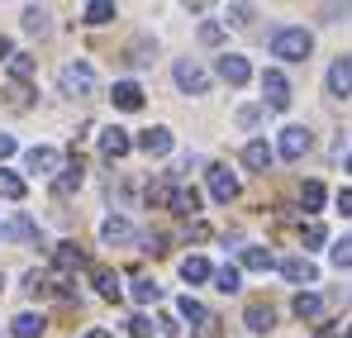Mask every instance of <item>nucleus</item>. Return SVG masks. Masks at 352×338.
<instances>
[{
  "mask_svg": "<svg viewBox=\"0 0 352 338\" xmlns=\"http://www.w3.org/2000/svg\"><path fill=\"white\" fill-rule=\"evenodd\" d=\"M314 53V39H309V29H276L272 34V57H286V62H305V57Z\"/></svg>",
  "mask_w": 352,
  "mask_h": 338,
  "instance_id": "obj_1",
  "label": "nucleus"
},
{
  "mask_svg": "<svg viewBox=\"0 0 352 338\" xmlns=\"http://www.w3.org/2000/svg\"><path fill=\"white\" fill-rule=\"evenodd\" d=\"M62 91H67V96H96V91H100L96 67H91L86 57H72V62L62 67Z\"/></svg>",
  "mask_w": 352,
  "mask_h": 338,
  "instance_id": "obj_2",
  "label": "nucleus"
},
{
  "mask_svg": "<svg viewBox=\"0 0 352 338\" xmlns=\"http://www.w3.org/2000/svg\"><path fill=\"white\" fill-rule=\"evenodd\" d=\"M305 153H309V129H305V124H286L281 138H276V158L295 162V158H305Z\"/></svg>",
  "mask_w": 352,
  "mask_h": 338,
  "instance_id": "obj_3",
  "label": "nucleus"
},
{
  "mask_svg": "<svg viewBox=\"0 0 352 338\" xmlns=\"http://www.w3.org/2000/svg\"><path fill=\"white\" fill-rule=\"evenodd\" d=\"M176 86H181L186 96H205V91H210V72H205L200 62H176Z\"/></svg>",
  "mask_w": 352,
  "mask_h": 338,
  "instance_id": "obj_4",
  "label": "nucleus"
},
{
  "mask_svg": "<svg viewBox=\"0 0 352 338\" xmlns=\"http://www.w3.org/2000/svg\"><path fill=\"white\" fill-rule=\"evenodd\" d=\"M24 167L38 171V176H58V171H62V153H58V148H48V143H38V148L24 153Z\"/></svg>",
  "mask_w": 352,
  "mask_h": 338,
  "instance_id": "obj_5",
  "label": "nucleus"
},
{
  "mask_svg": "<svg viewBox=\"0 0 352 338\" xmlns=\"http://www.w3.org/2000/svg\"><path fill=\"white\" fill-rule=\"evenodd\" d=\"M262 91H267V105L272 110H286L291 105V81H286V72H262Z\"/></svg>",
  "mask_w": 352,
  "mask_h": 338,
  "instance_id": "obj_6",
  "label": "nucleus"
},
{
  "mask_svg": "<svg viewBox=\"0 0 352 338\" xmlns=\"http://www.w3.org/2000/svg\"><path fill=\"white\" fill-rule=\"evenodd\" d=\"M205 176H210V196H214L219 205H229V200H238V176H234L229 167H219V162H214V167L205 171Z\"/></svg>",
  "mask_w": 352,
  "mask_h": 338,
  "instance_id": "obj_7",
  "label": "nucleus"
},
{
  "mask_svg": "<svg viewBox=\"0 0 352 338\" xmlns=\"http://www.w3.org/2000/svg\"><path fill=\"white\" fill-rule=\"evenodd\" d=\"M281 277L295 282V286H314L319 282V267H314L309 257H286V262H281Z\"/></svg>",
  "mask_w": 352,
  "mask_h": 338,
  "instance_id": "obj_8",
  "label": "nucleus"
},
{
  "mask_svg": "<svg viewBox=\"0 0 352 338\" xmlns=\"http://www.w3.org/2000/svg\"><path fill=\"white\" fill-rule=\"evenodd\" d=\"M219 76H224L229 86H243V81L252 76V62H248L243 53H224L219 57Z\"/></svg>",
  "mask_w": 352,
  "mask_h": 338,
  "instance_id": "obj_9",
  "label": "nucleus"
},
{
  "mask_svg": "<svg viewBox=\"0 0 352 338\" xmlns=\"http://www.w3.org/2000/svg\"><path fill=\"white\" fill-rule=\"evenodd\" d=\"M138 148H143L148 158H167V153H172V129H143V134H138Z\"/></svg>",
  "mask_w": 352,
  "mask_h": 338,
  "instance_id": "obj_10",
  "label": "nucleus"
},
{
  "mask_svg": "<svg viewBox=\"0 0 352 338\" xmlns=\"http://www.w3.org/2000/svg\"><path fill=\"white\" fill-rule=\"evenodd\" d=\"M129 148H133L129 129H119V124H110V129H100V153H105V158H124Z\"/></svg>",
  "mask_w": 352,
  "mask_h": 338,
  "instance_id": "obj_11",
  "label": "nucleus"
},
{
  "mask_svg": "<svg viewBox=\"0 0 352 338\" xmlns=\"http://www.w3.org/2000/svg\"><path fill=\"white\" fill-rule=\"evenodd\" d=\"M329 96H352V57H333V67H329Z\"/></svg>",
  "mask_w": 352,
  "mask_h": 338,
  "instance_id": "obj_12",
  "label": "nucleus"
},
{
  "mask_svg": "<svg viewBox=\"0 0 352 338\" xmlns=\"http://www.w3.org/2000/svg\"><path fill=\"white\" fill-rule=\"evenodd\" d=\"M110 101H115V110H143V86L138 81H115Z\"/></svg>",
  "mask_w": 352,
  "mask_h": 338,
  "instance_id": "obj_13",
  "label": "nucleus"
},
{
  "mask_svg": "<svg viewBox=\"0 0 352 338\" xmlns=\"http://www.w3.org/2000/svg\"><path fill=\"white\" fill-rule=\"evenodd\" d=\"M100 238H105V243H110V248H119V243H133V238H138V233H133V224H129V220H124V215H110V220H105V224H100Z\"/></svg>",
  "mask_w": 352,
  "mask_h": 338,
  "instance_id": "obj_14",
  "label": "nucleus"
},
{
  "mask_svg": "<svg viewBox=\"0 0 352 338\" xmlns=\"http://www.w3.org/2000/svg\"><path fill=\"white\" fill-rule=\"evenodd\" d=\"M243 324H248L252 334H267V329H276V310H272V305H262V300H252V305H248V315H243Z\"/></svg>",
  "mask_w": 352,
  "mask_h": 338,
  "instance_id": "obj_15",
  "label": "nucleus"
},
{
  "mask_svg": "<svg viewBox=\"0 0 352 338\" xmlns=\"http://www.w3.org/2000/svg\"><path fill=\"white\" fill-rule=\"evenodd\" d=\"M243 162H248V167H252V171H267V167H272V162H276V148H267L262 138H252V143L243 148Z\"/></svg>",
  "mask_w": 352,
  "mask_h": 338,
  "instance_id": "obj_16",
  "label": "nucleus"
},
{
  "mask_svg": "<svg viewBox=\"0 0 352 338\" xmlns=\"http://www.w3.org/2000/svg\"><path fill=\"white\" fill-rule=\"evenodd\" d=\"M291 315H295V319H319V315H324V295L300 291V295L291 300Z\"/></svg>",
  "mask_w": 352,
  "mask_h": 338,
  "instance_id": "obj_17",
  "label": "nucleus"
},
{
  "mask_svg": "<svg viewBox=\"0 0 352 338\" xmlns=\"http://www.w3.org/2000/svg\"><path fill=\"white\" fill-rule=\"evenodd\" d=\"M0 233H5V238H14V243H38V224H34L29 215H14Z\"/></svg>",
  "mask_w": 352,
  "mask_h": 338,
  "instance_id": "obj_18",
  "label": "nucleus"
},
{
  "mask_svg": "<svg viewBox=\"0 0 352 338\" xmlns=\"http://www.w3.org/2000/svg\"><path fill=\"white\" fill-rule=\"evenodd\" d=\"M81 181H86V167H81V162H72V167H62L58 176H53V196H72V191H76Z\"/></svg>",
  "mask_w": 352,
  "mask_h": 338,
  "instance_id": "obj_19",
  "label": "nucleus"
},
{
  "mask_svg": "<svg viewBox=\"0 0 352 338\" xmlns=\"http://www.w3.org/2000/svg\"><path fill=\"white\" fill-rule=\"evenodd\" d=\"M53 262H58V272H76V267H86V253L76 243H58L53 248Z\"/></svg>",
  "mask_w": 352,
  "mask_h": 338,
  "instance_id": "obj_20",
  "label": "nucleus"
},
{
  "mask_svg": "<svg viewBox=\"0 0 352 338\" xmlns=\"http://www.w3.org/2000/svg\"><path fill=\"white\" fill-rule=\"evenodd\" d=\"M176 315H181V319H190L195 329H205V324L214 319V315H210V310H205L200 300H190V295H181V300H176Z\"/></svg>",
  "mask_w": 352,
  "mask_h": 338,
  "instance_id": "obj_21",
  "label": "nucleus"
},
{
  "mask_svg": "<svg viewBox=\"0 0 352 338\" xmlns=\"http://www.w3.org/2000/svg\"><path fill=\"white\" fill-rule=\"evenodd\" d=\"M324 200H329L324 181H305V186H300V205H305L309 215H319V210H324Z\"/></svg>",
  "mask_w": 352,
  "mask_h": 338,
  "instance_id": "obj_22",
  "label": "nucleus"
},
{
  "mask_svg": "<svg viewBox=\"0 0 352 338\" xmlns=\"http://www.w3.org/2000/svg\"><path fill=\"white\" fill-rule=\"evenodd\" d=\"M238 262H243L248 272H272V267H276V257H272L267 248H243V253H238Z\"/></svg>",
  "mask_w": 352,
  "mask_h": 338,
  "instance_id": "obj_23",
  "label": "nucleus"
},
{
  "mask_svg": "<svg viewBox=\"0 0 352 338\" xmlns=\"http://www.w3.org/2000/svg\"><path fill=\"white\" fill-rule=\"evenodd\" d=\"M10 334H14V338H38V334H43V319L24 310V315H14V319H10Z\"/></svg>",
  "mask_w": 352,
  "mask_h": 338,
  "instance_id": "obj_24",
  "label": "nucleus"
},
{
  "mask_svg": "<svg viewBox=\"0 0 352 338\" xmlns=\"http://www.w3.org/2000/svg\"><path fill=\"white\" fill-rule=\"evenodd\" d=\"M91 282H96V291H100L105 300H119V277L110 267H91Z\"/></svg>",
  "mask_w": 352,
  "mask_h": 338,
  "instance_id": "obj_25",
  "label": "nucleus"
},
{
  "mask_svg": "<svg viewBox=\"0 0 352 338\" xmlns=\"http://www.w3.org/2000/svg\"><path fill=\"white\" fill-rule=\"evenodd\" d=\"M172 210L176 215H200V196H195L190 186H176L172 191Z\"/></svg>",
  "mask_w": 352,
  "mask_h": 338,
  "instance_id": "obj_26",
  "label": "nucleus"
},
{
  "mask_svg": "<svg viewBox=\"0 0 352 338\" xmlns=\"http://www.w3.org/2000/svg\"><path fill=\"white\" fill-rule=\"evenodd\" d=\"M24 29H29V34H48V29H53V14H48L43 5H29V10H24Z\"/></svg>",
  "mask_w": 352,
  "mask_h": 338,
  "instance_id": "obj_27",
  "label": "nucleus"
},
{
  "mask_svg": "<svg viewBox=\"0 0 352 338\" xmlns=\"http://www.w3.org/2000/svg\"><path fill=\"white\" fill-rule=\"evenodd\" d=\"M133 300H138V305H157V300H162V286L153 282V277H138V282H133Z\"/></svg>",
  "mask_w": 352,
  "mask_h": 338,
  "instance_id": "obj_28",
  "label": "nucleus"
},
{
  "mask_svg": "<svg viewBox=\"0 0 352 338\" xmlns=\"http://www.w3.org/2000/svg\"><path fill=\"white\" fill-rule=\"evenodd\" d=\"M81 14H86V24H110L115 19V0H91Z\"/></svg>",
  "mask_w": 352,
  "mask_h": 338,
  "instance_id": "obj_29",
  "label": "nucleus"
},
{
  "mask_svg": "<svg viewBox=\"0 0 352 338\" xmlns=\"http://www.w3.org/2000/svg\"><path fill=\"white\" fill-rule=\"evenodd\" d=\"M181 277H186V282H210L214 272H210L205 257H186V262H181Z\"/></svg>",
  "mask_w": 352,
  "mask_h": 338,
  "instance_id": "obj_30",
  "label": "nucleus"
},
{
  "mask_svg": "<svg viewBox=\"0 0 352 338\" xmlns=\"http://www.w3.org/2000/svg\"><path fill=\"white\" fill-rule=\"evenodd\" d=\"M172 181H148V191H143V200H148V205H172Z\"/></svg>",
  "mask_w": 352,
  "mask_h": 338,
  "instance_id": "obj_31",
  "label": "nucleus"
},
{
  "mask_svg": "<svg viewBox=\"0 0 352 338\" xmlns=\"http://www.w3.org/2000/svg\"><path fill=\"white\" fill-rule=\"evenodd\" d=\"M0 196H5V200H19V196H24V176L0 171Z\"/></svg>",
  "mask_w": 352,
  "mask_h": 338,
  "instance_id": "obj_32",
  "label": "nucleus"
},
{
  "mask_svg": "<svg viewBox=\"0 0 352 338\" xmlns=\"http://www.w3.org/2000/svg\"><path fill=\"white\" fill-rule=\"evenodd\" d=\"M238 282H243V277H238V267H219V272H214V286H219L224 295H234Z\"/></svg>",
  "mask_w": 352,
  "mask_h": 338,
  "instance_id": "obj_33",
  "label": "nucleus"
},
{
  "mask_svg": "<svg viewBox=\"0 0 352 338\" xmlns=\"http://www.w3.org/2000/svg\"><path fill=\"white\" fill-rule=\"evenodd\" d=\"M10 72H14V81H29V76H34V57L14 53V57H10Z\"/></svg>",
  "mask_w": 352,
  "mask_h": 338,
  "instance_id": "obj_34",
  "label": "nucleus"
},
{
  "mask_svg": "<svg viewBox=\"0 0 352 338\" xmlns=\"http://www.w3.org/2000/svg\"><path fill=\"white\" fill-rule=\"evenodd\" d=\"M329 257H333V267H352V238H338Z\"/></svg>",
  "mask_w": 352,
  "mask_h": 338,
  "instance_id": "obj_35",
  "label": "nucleus"
},
{
  "mask_svg": "<svg viewBox=\"0 0 352 338\" xmlns=\"http://www.w3.org/2000/svg\"><path fill=\"white\" fill-rule=\"evenodd\" d=\"M252 19H257V10H252V5H229V24L243 29V24H252Z\"/></svg>",
  "mask_w": 352,
  "mask_h": 338,
  "instance_id": "obj_36",
  "label": "nucleus"
},
{
  "mask_svg": "<svg viewBox=\"0 0 352 338\" xmlns=\"http://www.w3.org/2000/svg\"><path fill=\"white\" fill-rule=\"evenodd\" d=\"M24 291H29V295H48L53 286H48V277H43V272H29V277H24Z\"/></svg>",
  "mask_w": 352,
  "mask_h": 338,
  "instance_id": "obj_37",
  "label": "nucleus"
},
{
  "mask_svg": "<svg viewBox=\"0 0 352 338\" xmlns=\"http://www.w3.org/2000/svg\"><path fill=\"white\" fill-rule=\"evenodd\" d=\"M129 338H153V319L148 315H133L129 319Z\"/></svg>",
  "mask_w": 352,
  "mask_h": 338,
  "instance_id": "obj_38",
  "label": "nucleus"
},
{
  "mask_svg": "<svg viewBox=\"0 0 352 338\" xmlns=\"http://www.w3.org/2000/svg\"><path fill=\"white\" fill-rule=\"evenodd\" d=\"M200 43H224V24L205 19V24H200Z\"/></svg>",
  "mask_w": 352,
  "mask_h": 338,
  "instance_id": "obj_39",
  "label": "nucleus"
},
{
  "mask_svg": "<svg viewBox=\"0 0 352 338\" xmlns=\"http://www.w3.org/2000/svg\"><path fill=\"white\" fill-rule=\"evenodd\" d=\"M124 62H133V67H148V62H153V48H148V43H133Z\"/></svg>",
  "mask_w": 352,
  "mask_h": 338,
  "instance_id": "obj_40",
  "label": "nucleus"
},
{
  "mask_svg": "<svg viewBox=\"0 0 352 338\" xmlns=\"http://www.w3.org/2000/svg\"><path fill=\"white\" fill-rule=\"evenodd\" d=\"M143 253H167V233H143Z\"/></svg>",
  "mask_w": 352,
  "mask_h": 338,
  "instance_id": "obj_41",
  "label": "nucleus"
},
{
  "mask_svg": "<svg viewBox=\"0 0 352 338\" xmlns=\"http://www.w3.org/2000/svg\"><path fill=\"white\" fill-rule=\"evenodd\" d=\"M329 233H324V224H305V248H319Z\"/></svg>",
  "mask_w": 352,
  "mask_h": 338,
  "instance_id": "obj_42",
  "label": "nucleus"
},
{
  "mask_svg": "<svg viewBox=\"0 0 352 338\" xmlns=\"http://www.w3.org/2000/svg\"><path fill=\"white\" fill-rule=\"evenodd\" d=\"M257 119H262V110H257V105H243V110H238V124H243V129H252Z\"/></svg>",
  "mask_w": 352,
  "mask_h": 338,
  "instance_id": "obj_43",
  "label": "nucleus"
},
{
  "mask_svg": "<svg viewBox=\"0 0 352 338\" xmlns=\"http://www.w3.org/2000/svg\"><path fill=\"white\" fill-rule=\"evenodd\" d=\"M338 210H343V215H352V186H348V191H338Z\"/></svg>",
  "mask_w": 352,
  "mask_h": 338,
  "instance_id": "obj_44",
  "label": "nucleus"
},
{
  "mask_svg": "<svg viewBox=\"0 0 352 338\" xmlns=\"http://www.w3.org/2000/svg\"><path fill=\"white\" fill-rule=\"evenodd\" d=\"M10 153H14V138H10V134H0V162H5Z\"/></svg>",
  "mask_w": 352,
  "mask_h": 338,
  "instance_id": "obj_45",
  "label": "nucleus"
},
{
  "mask_svg": "<svg viewBox=\"0 0 352 338\" xmlns=\"http://www.w3.org/2000/svg\"><path fill=\"white\" fill-rule=\"evenodd\" d=\"M14 57V48H10V39H0V62H10Z\"/></svg>",
  "mask_w": 352,
  "mask_h": 338,
  "instance_id": "obj_46",
  "label": "nucleus"
},
{
  "mask_svg": "<svg viewBox=\"0 0 352 338\" xmlns=\"http://www.w3.org/2000/svg\"><path fill=\"white\" fill-rule=\"evenodd\" d=\"M86 338H110V334H105V329H91V334H86Z\"/></svg>",
  "mask_w": 352,
  "mask_h": 338,
  "instance_id": "obj_47",
  "label": "nucleus"
},
{
  "mask_svg": "<svg viewBox=\"0 0 352 338\" xmlns=\"http://www.w3.org/2000/svg\"><path fill=\"white\" fill-rule=\"evenodd\" d=\"M343 338H352V324H348V334H343Z\"/></svg>",
  "mask_w": 352,
  "mask_h": 338,
  "instance_id": "obj_48",
  "label": "nucleus"
},
{
  "mask_svg": "<svg viewBox=\"0 0 352 338\" xmlns=\"http://www.w3.org/2000/svg\"><path fill=\"white\" fill-rule=\"evenodd\" d=\"M0 286H5V272H0Z\"/></svg>",
  "mask_w": 352,
  "mask_h": 338,
  "instance_id": "obj_49",
  "label": "nucleus"
},
{
  "mask_svg": "<svg viewBox=\"0 0 352 338\" xmlns=\"http://www.w3.org/2000/svg\"><path fill=\"white\" fill-rule=\"evenodd\" d=\"M348 171H352V158H348Z\"/></svg>",
  "mask_w": 352,
  "mask_h": 338,
  "instance_id": "obj_50",
  "label": "nucleus"
}]
</instances>
